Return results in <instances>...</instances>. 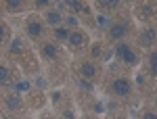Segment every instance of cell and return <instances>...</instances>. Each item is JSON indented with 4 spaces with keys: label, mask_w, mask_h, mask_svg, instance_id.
<instances>
[{
    "label": "cell",
    "mask_w": 157,
    "mask_h": 119,
    "mask_svg": "<svg viewBox=\"0 0 157 119\" xmlns=\"http://www.w3.org/2000/svg\"><path fill=\"white\" fill-rule=\"evenodd\" d=\"M130 90H132V86H130L128 80H115V82H113V92L117 96H128Z\"/></svg>",
    "instance_id": "obj_1"
},
{
    "label": "cell",
    "mask_w": 157,
    "mask_h": 119,
    "mask_svg": "<svg viewBox=\"0 0 157 119\" xmlns=\"http://www.w3.org/2000/svg\"><path fill=\"white\" fill-rule=\"evenodd\" d=\"M65 4H67L71 11H75V13H84V15H88V13H90V9H88L86 4H82L80 0H65Z\"/></svg>",
    "instance_id": "obj_2"
},
{
    "label": "cell",
    "mask_w": 157,
    "mask_h": 119,
    "mask_svg": "<svg viewBox=\"0 0 157 119\" xmlns=\"http://www.w3.org/2000/svg\"><path fill=\"white\" fill-rule=\"evenodd\" d=\"M124 34H126V25L121 23H115L109 27V36L113 38V40H120V38H124Z\"/></svg>",
    "instance_id": "obj_3"
},
{
    "label": "cell",
    "mask_w": 157,
    "mask_h": 119,
    "mask_svg": "<svg viewBox=\"0 0 157 119\" xmlns=\"http://www.w3.org/2000/svg\"><path fill=\"white\" fill-rule=\"evenodd\" d=\"M67 40H69V44H71V46H84L86 44V36L84 34H80V32H73V34H69V38H67Z\"/></svg>",
    "instance_id": "obj_4"
},
{
    "label": "cell",
    "mask_w": 157,
    "mask_h": 119,
    "mask_svg": "<svg viewBox=\"0 0 157 119\" xmlns=\"http://www.w3.org/2000/svg\"><path fill=\"white\" fill-rule=\"evenodd\" d=\"M27 34H29L32 38H38V36H42V25L38 23V21H34V19H32V21L27 23Z\"/></svg>",
    "instance_id": "obj_5"
},
{
    "label": "cell",
    "mask_w": 157,
    "mask_h": 119,
    "mask_svg": "<svg viewBox=\"0 0 157 119\" xmlns=\"http://www.w3.org/2000/svg\"><path fill=\"white\" fill-rule=\"evenodd\" d=\"M80 71H82V75H84V77H92V75L97 73V67H94L92 63H82Z\"/></svg>",
    "instance_id": "obj_6"
},
{
    "label": "cell",
    "mask_w": 157,
    "mask_h": 119,
    "mask_svg": "<svg viewBox=\"0 0 157 119\" xmlns=\"http://www.w3.org/2000/svg\"><path fill=\"white\" fill-rule=\"evenodd\" d=\"M138 15H140V19H151V17L155 15V6H153V4H145Z\"/></svg>",
    "instance_id": "obj_7"
},
{
    "label": "cell",
    "mask_w": 157,
    "mask_h": 119,
    "mask_svg": "<svg viewBox=\"0 0 157 119\" xmlns=\"http://www.w3.org/2000/svg\"><path fill=\"white\" fill-rule=\"evenodd\" d=\"M42 52H44L46 59H55V57H57V46H55V44H44V46H42Z\"/></svg>",
    "instance_id": "obj_8"
},
{
    "label": "cell",
    "mask_w": 157,
    "mask_h": 119,
    "mask_svg": "<svg viewBox=\"0 0 157 119\" xmlns=\"http://www.w3.org/2000/svg\"><path fill=\"white\" fill-rule=\"evenodd\" d=\"M6 107L11 109V111H17V109L21 107V98L19 96H9L6 98Z\"/></svg>",
    "instance_id": "obj_9"
},
{
    "label": "cell",
    "mask_w": 157,
    "mask_h": 119,
    "mask_svg": "<svg viewBox=\"0 0 157 119\" xmlns=\"http://www.w3.org/2000/svg\"><path fill=\"white\" fill-rule=\"evenodd\" d=\"M153 42H155V32L153 29L143 32V44H153Z\"/></svg>",
    "instance_id": "obj_10"
},
{
    "label": "cell",
    "mask_w": 157,
    "mask_h": 119,
    "mask_svg": "<svg viewBox=\"0 0 157 119\" xmlns=\"http://www.w3.org/2000/svg\"><path fill=\"white\" fill-rule=\"evenodd\" d=\"M55 38L61 40V42H65V40L69 38V32H67L65 27H57V29H55Z\"/></svg>",
    "instance_id": "obj_11"
},
{
    "label": "cell",
    "mask_w": 157,
    "mask_h": 119,
    "mask_svg": "<svg viewBox=\"0 0 157 119\" xmlns=\"http://www.w3.org/2000/svg\"><path fill=\"white\" fill-rule=\"evenodd\" d=\"M46 21H48V23H52V25H57L61 21V15L57 11H48V13H46Z\"/></svg>",
    "instance_id": "obj_12"
},
{
    "label": "cell",
    "mask_w": 157,
    "mask_h": 119,
    "mask_svg": "<svg viewBox=\"0 0 157 119\" xmlns=\"http://www.w3.org/2000/svg\"><path fill=\"white\" fill-rule=\"evenodd\" d=\"M117 4H120V0H98L101 9H115Z\"/></svg>",
    "instance_id": "obj_13"
},
{
    "label": "cell",
    "mask_w": 157,
    "mask_h": 119,
    "mask_svg": "<svg viewBox=\"0 0 157 119\" xmlns=\"http://www.w3.org/2000/svg\"><path fill=\"white\" fill-rule=\"evenodd\" d=\"M121 59L126 61V63H128V65H136V63H138V57H136V54H134L132 50H128V52H126V54H124V57H121Z\"/></svg>",
    "instance_id": "obj_14"
},
{
    "label": "cell",
    "mask_w": 157,
    "mask_h": 119,
    "mask_svg": "<svg viewBox=\"0 0 157 119\" xmlns=\"http://www.w3.org/2000/svg\"><path fill=\"white\" fill-rule=\"evenodd\" d=\"M6 9L9 11H19L21 9V0H6Z\"/></svg>",
    "instance_id": "obj_15"
},
{
    "label": "cell",
    "mask_w": 157,
    "mask_h": 119,
    "mask_svg": "<svg viewBox=\"0 0 157 119\" xmlns=\"http://www.w3.org/2000/svg\"><path fill=\"white\" fill-rule=\"evenodd\" d=\"M128 50H130V46H128V44H124V42H120V44L115 46V52H117V57H124Z\"/></svg>",
    "instance_id": "obj_16"
},
{
    "label": "cell",
    "mask_w": 157,
    "mask_h": 119,
    "mask_svg": "<svg viewBox=\"0 0 157 119\" xmlns=\"http://www.w3.org/2000/svg\"><path fill=\"white\" fill-rule=\"evenodd\" d=\"M97 23H98V27H107V25H109V17L98 15V17H97Z\"/></svg>",
    "instance_id": "obj_17"
},
{
    "label": "cell",
    "mask_w": 157,
    "mask_h": 119,
    "mask_svg": "<svg viewBox=\"0 0 157 119\" xmlns=\"http://www.w3.org/2000/svg\"><path fill=\"white\" fill-rule=\"evenodd\" d=\"M0 82H2V84L9 82V69H6V67H2V65H0Z\"/></svg>",
    "instance_id": "obj_18"
},
{
    "label": "cell",
    "mask_w": 157,
    "mask_h": 119,
    "mask_svg": "<svg viewBox=\"0 0 157 119\" xmlns=\"http://www.w3.org/2000/svg\"><path fill=\"white\" fill-rule=\"evenodd\" d=\"M101 52H103L101 44H92V57H101Z\"/></svg>",
    "instance_id": "obj_19"
},
{
    "label": "cell",
    "mask_w": 157,
    "mask_h": 119,
    "mask_svg": "<svg viewBox=\"0 0 157 119\" xmlns=\"http://www.w3.org/2000/svg\"><path fill=\"white\" fill-rule=\"evenodd\" d=\"M151 73H157V65H155V52H151Z\"/></svg>",
    "instance_id": "obj_20"
},
{
    "label": "cell",
    "mask_w": 157,
    "mask_h": 119,
    "mask_svg": "<svg viewBox=\"0 0 157 119\" xmlns=\"http://www.w3.org/2000/svg\"><path fill=\"white\" fill-rule=\"evenodd\" d=\"M29 88V84L27 82H19V84H15V90H27Z\"/></svg>",
    "instance_id": "obj_21"
},
{
    "label": "cell",
    "mask_w": 157,
    "mask_h": 119,
    "mask_svg": "<svg viewBox=\"0 0 157 119\" xmlns=\"http://www.w3.org/2000/svg\"><path fill=\"white\" fill-rule=\"evenodd\" d=\"M4 38H6V27H4V25L0 23V44L4 42Z\"/></svg>",
    "instance_id": "obj_22"
},
{
    "label": "cell",
    "mask_w": 157,
    "mask_h": 119,
    "mask_svg": "<svg viewBox=\"0 0 157 119\" xmlns=\"http://www.w3.org/2000/svg\"><path fill=\"white\" fill-rule=\"evenodd\" d=\"M80 88H82V90H90V88H92V84L86 82V80H82V82H80Z\"/></svg>",
    "instance_id": "obj_23"
},
{
    "label": "cell",
    "mask_w": 157,
    "mask_h": 119,
    "mask_svg": "<svg viewBox=\"0 0 157 119\" xmlns=\"http://www.w3.org/2000/svg\"><path fill=\"white\" fill-rule=\"evenodd\" d=\"M13 52H19V50H21V42H19V40H17V42H13Z\"/></svg>",
    "instance_id": "obj_24"
},
{
    "label": "cell",
    "mask_w": 157,
    "mask_h": 119,
    "mask_svg": "<svg viewBox=\"0 0 157 119\" xmlns=\"http://www.w3.org/2000/svg\"><path fill=\"white\" fill-rule=\"evenodd\" d=\"M67 25L75 27V25H78V19H75V17H67Z\"/></svg>",
    "instance_id": "obj_25"
},
{
    "label": "cell",
    "mask_w": 157,
    "mask_h": 119,
    "mask_svg": "<svg viewBox=\"0 0 157 119\" xmlns=\"http://www.w3.org/2000/svg\"><path fill=\"white\" fill-rule=\"evenodd\" d=\"M34 2H36L38 6H46V4H48L50 0H34Z\"/></svg>",
    "instance_id": "obj_26"
}]
</instances>
